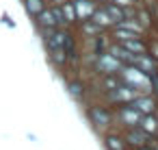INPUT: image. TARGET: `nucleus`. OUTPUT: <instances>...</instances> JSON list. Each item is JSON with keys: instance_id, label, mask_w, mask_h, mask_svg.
<instances>
[{"instance_id": "nucleus-19", "label": "nucleus", "mask_w": 158, "mask_h": 150, "mask_svg": "<svg viewBox=\"0 0 158 150\" xmlns=\"http://www.w3.org/2000/svg\"><path fill=\"white\" fill-rule=\"evenodd\" d=\"M59 7H61L63 18H65V22L69 24V29H74V26L78 24V15H76V9H74V0H63Z\"/></svg>"}, {"instance_id": "nucleus-22", "label": "nucleus", "mask_w": 158, "mask_h": 150, "mask_svg": "<svg viewBox=\"0 0 158 150\" xmlns=\"http://www.w3.org/2000/svg\"><path fill=\"white\" fill-rule=\"evenodd\" d=\"M0 24H2V26H7V29H18V22L13 20V15L9 13V11H2V13H0Z\"/></svg>"}, {"instance_id": "nucleus-7", "label": "nucleus", "mask_w": 158, "mask_h": 150, "mask_svg": "<svg viewBox=\"0 0 158 150\" xmlns=\"http://www.w3.org/2000/svg\"><path fill=\"white\" fill-rule=\"evenodd\" d=\"M136 111H141L143 115H149V113H156L158 109V98L154 94H136L130 102Z\"/></svg>"}, {"instance_id": "nucleus-25", "label": "nucleus", "mask_w": 158, "mask_h": 150, "mask_svg": "<svg viewBox=\"0 0 158 150\" xmlns=\"http://www.w3.org/2000/svg\"><path fill=\"white\" fill-rule=\"evenodd\" d=\"M98 5H104V2H110V0H95Z\"/></svg>"}, {"instance_id": "nucleus-6", "label": "nucleus", "mask_w": 158, "mask_h": 150, "mask_svg": "<svg viewBox=\"0 0 158 150\" xmlns=\"http://www.w3.org/2000/svg\"><path fill=\"white\" fill-rule=\"evenodd\" d=\"M136 96V91H132L130 87H126L123 83L117 87V89H113V91H108V94H104L102 98L106 100V104H110V107H119V104H128V102H132V98Z\"/></svg>"}, {"instance_id": "nucleus-10", "label": "nucleus", "mask_w": 158, "mask_h": 150, "mask_svg": "<svg viewBox=\"0 0 158 150\" xmlns=\"http://www.w3.org/2000/svg\"><path fill=\"white\" fill-rule=\"evenodd\" d=\"M74 9H76L78 22L80 20H89L93 15V11L98 9V2L95 0H74Z\"/></svg>"}, {"instance_id": "nucleus-15", "label": "nucleus", "mask_w": 158, "mask_h": 150, "mask_svg": "<svg viewBox=\"0 0 158 150\" xmlns=\"http://www.w3.org/2000/svg\"><path fill=\"white\" fill-rule=\"evenodd\" d=\"M134 20L145 29V31H152V26H154V15H152V9L145 5V7H141V5H136V13H134Z\"/></svg>"}, {"instance_id": "nucleus-27", "label": "nucleus", "mask_w": 158, "mask_h": 150, "mask_svg": "<svg viewBox=\"0 0 158 150\" xmlns=\"http://www.w3.org/2000/svg\"><path fill=\"white\" fill-rule=\"evenodd\" d=\"M152 150H158V141H154V146H152Z\"/></svg>"}, {"instance_id": "nucleus-26", "label": "nucleus", "mask_w": 158, "mask_h": 150, "mask_svg": "<svg viewBox=\"0 0 158 150\" xmlns=\"http://www.w3.org/2000/svg\"><path fill=\"white\" fill-rule=\"evenodd\" d=\"M152 29H156V31H158V20H154V26H152Z\"/></svg>"}, {"instance_id": "nucleus-12", "label": "nucleus", "mask_w": 158, "mask_h": 150, "mask_svg": "<svg viewBox=\"0 0 158 150\" xmlns=\"http://www.w3.org/2000/svg\"><path fill=\"white\" fill-rule=\"evenodd\" d=\"M89 20H93L100 29H104V31H110L113 26H115V22H113V18L108 15V11L104 9V5H98V9L93 11V15L89 18Z\"/></svg>"}, {"instance_id": "nucleus-23", "label": "nucleus", "mask_w": 158, "mask_h": 150, "mask_svg": "<svg viewBox=\"0 0 158 150\" xmlns=\"http://www.w3.org/2000/svg\"><path fill=\"white\" fill-rule=\"evenodd\" d=\"M147 52L156 59V63H158V39H154V42H149L147 44Z\"/></svg>"}, {"instance_id": "nucleus-28", "label": "nucleus", "mask_w": 158, "mask_h": 150, "mask_svg": "<svg viewBox=\"0 0 158 150\" xmlns=\"http://www.w3.org/2000/svg\"><path fill=\"white\" fill-rule=\"evenodd\" d=\"M156 117H158V109H156Z\"/></svg>"}, {"instance_id": "nucleus-18", "label": "nucleus", "mask_w": 158, "mask_h": 150, "mask_svg": "<svg viewBox=\"0 0 158 150\" xmlns=\"http://www.w3.org/2000/svg\"><path fill=\"white\" fill-rule=\"evenodd\" d=\"M119 85H121L119 74H100V87H102V96H104V94H108V91H113V89H117Z\"/></svg>"}, {"instance_id": "nucleus-13", "label": "nucleus", "mask_w": 158, "mask_h": 150, "mask_svg": "<svg viewBox=\"0 0 158 150\" xmlns=\"http://www.w3.org/2000/svg\"><path fill=\"white\" fill-rule=\"evenodd\" d=\"M108 52L115 57V59H119L121 63H132V59H134V55L123 46V44H119V42H113L110 39V44H108Z\"/></svg>"}, {"instance_id": "nucleus-24", "label": "nucleus", "mask_w": 158, "mask_h": 150, "mask_svg": "<svg viewBox=\"0 0 158 150\" xmlns=\"http://www.w3.org/2000/svg\"><path fill=\"white\" fill-rule=\"evenodd\" d=\"M110 2H115V5H119V7H132V5H136L134 0H110Z\"/></svg>"}, {"instance_id": "nucleus-14", "label": "nucleus", "mask_w": 158, "mask_h": 150, "mask_svg": "<svg viewBox=\"0 0 158 150\" xmlns=\"http://www.w3.org/2000/svg\"><path fill=\"white\" fill-rule=\"evenodd\" d=\"M33 20H35L37 31H39V29H59V26H56V20H54V13H52V9H50V5H48L37 18H33Z\"/></svg>"}, {"instance_id": "nucleus-8", "label": "nucleus", "mask_w": 158, "mask_h": 150, "mask_svg": "<svg viewBox=\"0 0 158 150\" xmlns=\"http://www.w3.org/2000/svg\"><path fill=\"white\" fill-rule=\"evenodd\" d=\"M74 29H76V31L80 33V37H85V39H93V37H98V35H102V33H108V31L100 29L93 20H80Z\"/></svg>"}, {"instance_id": "nucleus-2", "label": "nucleus", "mask_w": 158, "mask_h": 150, "mask_svg": "<svg viewBox=\"0 0 158 150\" xmlns=\"http://www.w3.org/2000/svg\"><path fill=\"white\" fill-rule=\"evenodd\" d=\"M87 117H89V122L98 128V130H110L113 128V124H115V113H113V109L110 107H106V104H100V102H93V104H89L87 107Z\"/></svg>"}, {"instance_id": "nucleus-5", "label": "nucleus", "mask_w": 158, "mask_h": 150, "mask_svg": "<svg viewBox=\"0 0 158 150\" xmlns=\"http://www.w3.org/2000/svg\"><path fill=\"white\" fill-rule=\"evenodd\" d=\"M121 65H123V63H121L119 59H115L108 50L93 57V70H95L98 74H117V72L121 70Z\"/></svg>"}, {"instance_id": "nucleus-11", "label": "nucleus", "mask_w": 158, "mask_h": 150, "mask_svg": "<svg viewBox=\"0 0 158 150\" xmlns=\"http://www.w3.org/2000/svg\"><path fill=\"white\" fill-rule=\"evenodd\" d=\"M132 63L139 68V70H143V72H147V74H152V72H156L158 70V63H156V59L149 55V52H141V55H134V59H132Z\"/></svg>"}, {"instance_id": "nucleus-4", "label": "nucleus", "mask_w": 158, "mask_h": 150, "mask_svg": "<svg viewBox=\"0 0 158 150\" xmlns=\"http://www.w3.org/2000/svg\"><path fill=\"white\" fill-rule=\"evenodd\" d=\"M113 113H115V122L121 126V130H123V128L139 126V124H141V117H143V113L136 111L130 102H128V104H119V107H115Z\"/></svg>"}, {"instance_id": "nucleus-21", "label": "nucleus", "mask_w": 158, "mask_h": 150, "mask_svg": "<svg viewBox=\"0 0 158 150\" xmlns=\"http://www.w3.org/2000/svg\"><path fill=\"white\" fill-rule=\"evenodd\" d=\"M104 9L108 11V15L113 18L115 24H119V22L123 20V7H119V5H115V2H104Z\"/></svg>"}, {"instance_id": "nucleus-1", "label": "nucleus", "mask_w": 158, "mask_h": 150, "mask_svg": "<svg viewBox=\"0 0 158 150\" xmlns=\"http://www.w3.org/2000/svg\"><path fill=\"white\" fill-rule=\"evenodd\" d=\"M121 83L126 87H130L132 91L136 94H152V81H149V74L139 70L134 63H123L121 70L117 72Z\"/></svg>"}, {"instance_id": "nucleus-16", "label": "nucleus", "mask_w": 158, "mask_h": 150, "mask_svg": "<svg viewBox=\"0 0 158 150\" xmlns=\"http://www.w3.org/2000/svg\"><path fill=\"white\" fill-rule=\"evenodd\" d=\"M67 94L74 100H82L87 96V85L80 78H72V81H67Z\"/></svg>"}, {"instance_id": "nucleus-9", "label": "nucleus", "mask_w": 158, "mask_h": 150, "mask_svg": "<svg viewBox=\"0 0 158 150\" xmlns=\"http://www.w3.org/2000/svg\"><path fill=\"white\" fill-rule=\"evenodd\" d=\"M104 146H106V150H128V143H126L123 135L117 133V130H106L104 133Z\"/></svg>"}, {"instance_id": "nucleus-3", "label": "nucleus", "mask_w": 158, "mask_h": 150, "mask_svg": "<svg viewBox=\"0 0 158 150\" xmlns=\"http://www.w3.org/2000/svg\"><path fill=\"white\" fill-rule=\"evenodd\" d=\"M121 135H123V139H126V143H128V148H134V150H152V146H154V137H149L141 126H132V128H123L121 130Z\"/></svg>"}, {"instance_id": "nucleus-17", "label": "nucleus", "mask_w": 158, "mask_h": 150, "mask_svg": "<svg viewBox=\"0 0 158 150\" xmlns=\"http://www.w3.org/2000/svg\"><path fill=\"white\" fill-rule=\"evenodd\" d=\"M149 137H154V139H158V117H156V113H149V115H143L141 117V124H139Z\"/></svg>"}, {"instance_id": "nucleus-20", "label": "nucleus", "mask_w": 158, "mask_h": 150, "mask_svg": "<svg viewBox=\"0 0 158 150\" xmlns=\"http://www.w3.org/2000/svg\"><path fill=\"white\" fill-rule=\"evenodd\" d=\"M22 7L28 13V18H37L48 7V0H22Z\"/></svg>"}]
</instances>
